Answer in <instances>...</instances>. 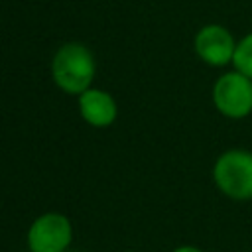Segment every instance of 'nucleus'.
I'll return each instance as SVG.
<instances>
[{"mask_svg":"<svg viewBox=\"0 0 252 252\" xmlns=\"http://www.w3.org/2000/svg\"><path fill=\"white\" fill-rule=\"evenodd\" d=\"M51 71L59 89L71 94H81L89 89L94 77L93 53L81 43H67L55 53Z\"/></svg>","mask_w":252,"mask_h":252,"instance_id":"f257e3e1","label":"nucleus"},{"mask_svg":"<svg viewBox=\"0 0 252 252\" xmlns=\"http://www.w3.org/2000/svg\"><path fill=\"white\" fill-rule=\"evenodd\" d=\"M213 179L226 197L252 199V152L228 150L220 154L213 167Z\"/></svg>","mask_w":252,"mask_h":252,"instance_id":"f03ea898","label":"nucleus"},{"mask_svg":"<svg viewBox=\"0 0 252 252\" xmlns=\"http://www.w3.org/2000/svg\"><path fill=\"white\" fill-rule=\"evenodd\" d=\"M213 102L226 118H244L252 112V79L238 71L220 75L213 87Z\"/></svg>","mask_w":252,"mask_h":252,"instance_id":"7ed1b4c3","label":"nucleus"},{"mask_svg":"<svg viewBox=\"0 0 252 252\" xmlns=\"http://www.w3.org/2000/svg\"><path fill=\"white\" fill-rule=\"evenodd\" d=\"M71 236L73 228L65 215L45 213L32 222L28 230V246L32 252H65Z\"/></svg>","mask_w":252,"mask_h":252,"instance_id":"20e7f679","label":"nucleus"},{"mask_svg":"<svg viewBox=\"0 0 252 252\" xmlns=\"http://www.w3.org/2000/svg\"><path fill=\"white\" fill-rule=\"evenodd\" d=\"M234 35L220 24H207L195 35V53L211 67H224L232 63L236 51Z\"/></svg>","mask_w":252,"mask_h":252,"instance_id":"39448f33","label":"nucleus"},{"mask_svg":"<svg viewBox=\"0 0 252 252\" xmlns=\"http://www.w3.org/2000/svg\"><path fill=\"white\" fill-rule=\"evenodd\" d=\"M79 110L85 122L96 128L110 126L116 120V102L114 98L100 89H87L79 94Z\"/></svg>","mask_w":252,"mask_h":252,"instance_id":"423d86ee","label":"nucleus"},{"mask_svg":"<svg viewBox=\"0 0 252 252\" xmlns=\"http://www.w3.org/2000/svg\"><path fill=\"white\" fill-rule=\"evenodd\" d=\"M232 65H234V71L252 79V32L246 33L242 39H238L236 51L232 57Z\"/></svg>","mask_w":252,"mask_h":252,"instance_id":"0eeeda50","label":"nucleus"},{"mask_svg":"<svg viewBox=\"0 0 252 252\" xmlns=\"http://www.w3.org/2000/svg\"><path fill=\"white\" fill-rule=\"evenodd\" d=\"M173 252H203V250L197 248V246H189V244H185V246H177Z\"/></svg>","mask_w":252,"mask_h":252,"instance_id":"6e6552de","label":"nucleus"},{"mask_svg":"<svg viewBox=\"0 0 252 252\" xmlns=\"http://www.w3.org/2000/svg\"><path fill=\"white\" fill-rule=\"evenodd\" d=\"M128 252H132V250H128Z\"/></svg>","mask_w":252,"mask_h":252,"instance_id":"1a4fd4ad","label":"nucleus"}]
</instances>
